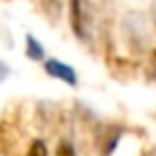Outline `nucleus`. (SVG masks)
<instances>
[{"label":"nucleus","mask_w":156,"mask_h":156,"mask_svg":"<svg viewBox=\"0 0 156 156\" xmlns=\"http://www.w3.org/2000/svg\"><path fill=\"white\" fill-rule=\"evenodd\" d=\"M26 56H28L30 60H34V62L43 60V56H45L43 45H41V43L32 37V34H28V37H26Z\"/></svg>","instance_id":"3"},{"label":"nucleus","mask_w":156,"mask_h":156,"mask_svg":"<svg viewBox=\"0 0 156 156\" xmlns=\"http://www.w3.org/2000/svg\"><path fill=\"white\" fill-rule=\"evenodd\" d=\"M45 73L49 75V77H56V79H60V81H64V83H69V86H77V73L69 66V64H64V62H60V60H45Z\"/></svg>","instance_id":"2"},{"label":"nucleus","mask_w":156,"mask_h":156,"mask_svg":"<svg viewBox=\"0 0 156 156\" xmlns=\"http://www.w3.org/2000/svg\"><path fill=\"white\" fill-rule=\"evenodd\" d=\"M26 156H49V154H47V145H45V141H43V139H34V141L30 143Z\"/></svg>","instance_id":"4"},{"label":"nucleus","mask_w":156,"mask_h":156,"mask_svg":"<svg viewBox=\"0 0 156 156\" xmlns=\"http://www.w3.org/2000/svg\"><path fill=\"white\" fill-rule=\"evenodd\" d=\"M69 20L73 34L81 41L88 39V26H90V7L88 0H69Z\"/></svg>","instance_id":"1"},{"label":"nucleus","mask_w":156,"mask_h":156,"mask_svg":"<svg viewBox=\"0 0 156 156\" xmlns=\"http://www.w3.org/2000/svg\"><path fill=\"white\" fill-rule=\"evenodd\" d=\"M9 71H7V66H5V62H0V79H5V75H7Z\"/></svg>","instance_id":"7"},{"label":"nucleus","mask_w":156,"mask_h":156,"mask_svg":"<svg viewBox=\"0 0 156 156\" xmlns=\"http://www.w3.org/2000/svg\"><path fill=\"white\" fill-rule=\"evenodd\" d=\"M152 69H154V73H156V51L152 54Z\"/></svg>","instance_id":"8"},{"label":"nucleus","mask_w":156,"mask_h":156,"mask_svg":"<svg viewBox=\"0 0 156 156\" xmlns=\"http://www.w3.org/2000/svg\"><path fill=\"white\" fill-rule=\"evenodd\" d=\"M56 156H77V152H75V147L69 141H60L58 150H56Z\"/></svg>","instance_id":"6"},{"label":"nucleus","mask_w":156,"mask_h":156,"mask_svg":"<svg viewBox=\"0 0 156 156\" xmlns=\"http://www.w3.org/2000/svg\"><path fill=\"white\" fill-rule=\"evenodd\" d=\"M41 2H43V7H45L47 15H51V17L60 15V9H62V0H41Z\"/></svg>","instance_id":"5"}]
</instances>
